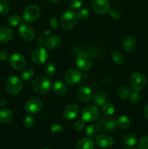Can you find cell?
I'll return each mask as SVG.
<instances>
[{
    "instance_id": "39",
    "label": "cell",
    "mask_w": 148,
    "mask_h": 149,
    "mask_svg": "<svg viewBox=\"0 0 148 149\" xmlns=\"http://www.w3.org/2000/svg\"><path fill=\"white\" fill-rule=\"evenodd\" d=\"M129 100H130L131 104H136L140 100V95L138 93V92H132L131 95L129 97Z\"/></svg>"
},
{
    "instance_id": "33",
    "label": "cell",
    "mask_w": 148,
    "mask_h": 149,
    "mask_svg": "<svg viewBox=\"0 0 148 149\" xmlns=\"http://www.w3.org/2000/svg\"><path fill=\"white\" fill-rule=\"evenodd\" d=\"M45 74L49 77H53L54 74L56 72V66L53 63H47L44 68Z\"/></svg>"
},
{
    "instance_id": "40",
    "label": "cell",
    "mask_w": 148,
    "mask_h": 149,
    "mask_svg": "<svg viewBox=\"0 0 148 149\" xmlns=\"http://www.w3.org/2000/svg\"><path fill=\"white\" fill-rule=\"evenodd\" d=\"M139 149H148V136L144 137L140 140L138 146Z\"/></svg>"
},
{
    "instance_id": "49",
    "label": "cell",
    "mask_w": 148,
    "mask_h": 149,
    "mask_svg": "<svg viewBox=\"0 0 148 149\" xmlns=\"http://www.w3.org/2000/svg\"><path fill=\"white\" fill-rule=\"evenodd\" d=\"M124 149H132V148H124Z\"/></svg>"
},
{
    "instance_id": "14",
    "label": "cell",
    "mask_w": 148,
    "mask_h": 149,
    "mask_svg": "<svg viewBox=\"0 0 148 149\" xmlns=\"http://www.w3.org/2000/svg\"><path fill=\"white\" fill-rule=\"evenodd\" d=\"M20 36L24 40L30 42L33 41L35 38V31L33 28L28 23H22L18 29Z\"/></svg>"
},
{
    "instance_id": "6",
    "label": "cell",
    "mask_w": 148,
    "mask_h": 149,
    "mask_svg": "<svg viewBox=\"0 0 148 149\" xmlns=\"http://www.w3.org/2000/svg\"><path fill=\"white\" fill-rule=\"evenodd\" d=\"M75 63L81 71H88L92 66V58L87 52H81L77 55Z\"/></svg>"
},
{
    "instance_id": "34",
    "label": "cell",
    "mask_w": 148,
    "mask_h": 149,
    "mask_svg": "<svg viewBox=\"0 0 148 149\" xmlns=\"http://www.w3.org/2000/svg\"><path fill=\"white\" fill-rule=\"evenodd\" d=\"M10 4L6 0H0V14L5 15L10 11Z\"/></svg>"
},
{
    "instance_id": "46",
    "label": "cell",
    "mask_w": 148,
    "mask_h": 149,
    "mask_svg": "<svg viewBox=\"0 0 148 149\" xmlns=\"http://www.w3.org/2000/svg\"><path fill=\"white\" fill-rule=\"evenodd\" d=\"M7 104V101L4 99H0V106H4Z\"/></svg>"
},
{
    "instance_id": "5",
    "label": "cell",
    "mask_w": 148,
    "mask_h": 149,
    "mask_svg": "<svg viewBox=\"0 0 148 149\" xmlns=\"http://www.w3.org/2000/svg\"><path fill=\"white\" fill-rule=\"evenodd\" d=\"M100 115V111L95 106H87L81 111V119L84 122H93L97 119Z\"/></svg>"
},
{
    "instance_id": "7",
    "label": "cell",
    "mask_w": 148,
    "mask_h": 149,
    "mask_svg": "<svg viewBox=\"0 0 148 149\" xmlns=\"http://www.w3.org/2000/svg\"><path fill=\"white\" fill-rule=\"evenodd\" d=\"M116 125V121L110 116H101L97 122V127L102 132H107L115 129Z\"/></svg>"
},
{
    "instance_id": "27",
    "label": "cell",
    "mask_w": 148,
    "mask_h": 149,
    "mask_svg": "<svg viewBox=\"0 0 148 149\" xmlns=\"http://www.w3.org/2000/svg\"><path fill=\"white\" fill-rule=\"evenodd\" d=\"M111 58L113 62L115 63L116 64H118V65H121L124 62L123 55L119 50H113L111 52Z\"/></svg>"
},
{
    "instance_id": "21",
    "label": "cell",
    "mask_w": 148,
    "mask_h": 149,
    "mask_svg": "<svg viewBox=\"0 0 148 149\" xmlns=\"http://www.w3.org/2000/svg\"><path fill=\"white\" fill-rule=\"evenodd\" d=\"M94 143L91 138H83L78 141L76 149H94Z\"/></svg>"
},
{
    "instance_id": "38",
    "label": "cell",
    "mask_w": 148,
    "mask_h": 149,
    "mask_svg": "<svg viewBox=\"0 0 148 149\" xmlns=\"http://www.w3.org/2000/svg\"><path fill=\"white\" fill-rule=\"evenodd\" d=\"M34 124V119L32 116H27L25 117L24 120H23V125L26 127L29 128L31 127Z\"/></svg>"
},
{
    "instance_id": "22",
    "label": "cell",
    "mask_w": 148,
    "mask_h": 149,
    "mask_svg": "<svg viewBox=\"0 0 148 149\" xmlns=\"http://www.w3.org/2000/svg\"><path fill=\"white\" fill-rule=\"evenodd\" d=\"M62 44V39L58 35H52L46 39V45L49 49H56Z\"/></svg>"
},
{
    "instance_id": "10",
    "label": "cell",
    "mask_w": 148,
    "mask_h": 149,
    "mask_svg": "<svg viewBox=\"0 0 148 149\" xmlns=\"http://www.w3.org/2000/svg\"><path fill=\"white\" fill-rule=\"evenodd\" d=\"M43 107V103L40 99L31 98L28 100L25 104L26 111L29 114H36L41 110Z\"/></svg>"
},
{
    "instance_id": "2",
    "label": "cell",
    "mask_w": 148,
    "mask_h": 149,
    "mask_svg": "<svg viewBox=\"0 0 148 149\" xmlns=\"http://www.w3.org/2000/svg\"><path fill=\"white\" fill-rule=\"evenodd\" d=\"M147 79L142 73L135 72L129 78V84L133 92H140L145 87Z\"/></svg>"
},
{
    "instance_id": "42",
    "label": "cell",
    "mask_w": 148,
    "mask_h": 149,
    "mask_svg": "<svg viewBox=\"0 0 148 149\" xmlns=\"http://www.w3.org/2000/svg\"><path fill=\"white\" fill-rule=\"evenodd\" d=\"M62 130H63V127L62 125H59V124H53L50 127V131L52 133L62 132Z\"/></svg>"
},
{
    "instance_id": "37",
    "label": "cell",
    "mask_w": 148,
    "mask_h": 149,
    "mask_svg": "<svg viewBox=\"0 0 148 149\" xmlns=\"http://www.w3.org/2000/svg\"><path fill=\"white\" fill-rule=\"evenodd\" d=\"M110 16L115 20H118L121 17V12L118 9H113L109 12Z\"/></svg>"
},
{
    "instance_id": "12",
    "label": "cell",
    "mask_w": 148,
    "mask_h": 149,
    "mask_svg": "<svg viewBox=\"0 0 148 149\" xmlns=\"http://www.w3.org/2000/svg\"><path fill=\"white\" fill-rule=\"evenodd\" d=\"M91 8L99 14H106L110 10V3L108 0H94L91 2Z\"/></svg>"
},
{
    "instance_id": "20",
    "label": "cell",
    "mask_w": 148,
    "mask_h": 149,
    "mask_svg": "<svg viewBox=\"0 0 148 149\" xmlns=\"http://www.w3.org/2000/svg\"><path fill=\"white\" fill-rule=\"evenodd\" d=\"M13 31L10 28L4 27L0 29V42L6 43L11 40L13 37Z\"/></svg>"
},
{
    "instance_id": "24",
    "label": "cell",
    "mask_w": 148,
    "mask_h": 149,
    "mask_svg": "<svg viewBox=\"0 0 148 149\" xmlns=\"http://www.w3.org/2000/svg\"><path fill=\"white\" fill-rule=\"evenodd\" d=\"M13 113L12 111L8 109H4L0 111V123L7 124L12 120Z\"/></svg>"
},
{
    "instance_id": "16",
    "label": "cell",
    "mask_w": 148,
    "mask_h": 149,
    "mask_svg": "<svg viewBox=\"0 0 148 149\" xmlns=\"http://www.w3.org/2000/svg\"><path fill=\"white\" fill-rule=\"evenodd\" d=\"M114 139L111 136H109L104 134H101L98 135L96 138L95 143L97 146L100 148H109L114 144Z\"/></svg>"
},
{
    "instance_id": "11",
    "label": "cell",
    "mask_w": 148,
    "mask_h": 149,
    "mask_svg": "<svg viewBox=\"0 0 148 149\" xmlns=\"http://www.w3.org/2000/svg\"><path fill=\"white\" fill-rule=\"evenodd\" d=\"M82 79V74L81 71L75 68H71L65 75V81L68 85H74L79 82Z\"/></svg>"
},
{
    "instance_id": "4",
    "label": "cell",
    "mask_w": 148,
    "mask_h": 149,
    "mask_svg": "<svg viewBox=\"0 0 148 149\" xmlns=\"http://www.w3.org/2000/svg\"><path fill=\"white\" fill-rule=\"evenodd\" d=\"M32 88L38 94H45L51 88L50 80L44 77H37L32 82Z\"/></svg>"
},
{
    "instance_id": "25",
    "label": "cell",
    "mask_w": 148,
    "mask_h": 149,
    "mask_svg": "<svg viewBox=\"0 0 148 149\" xmlns=\"http://www.w3.org/2000/svg\"><path fill=\"white\" fill-rule=\"evenodd\" d=\"M132 91L126 87H120L116 91V94L119 98L121 99H129Z\"/></svg>"
},
{
    "instance_id": "32",
    "label": "cell",
    "mask_w": 148,
    "mask_h": 149,
    "mask_svg": "<svg viewBox=\"0 0 148 149\" xmlns=\"http://www.w3.org/2000/svg\"><path fill=\"white\" fill-rule=\"evenodd\" d=\"M102 111L103 113L106 115V116H111V115H113L115 113V109L114 106L112 103H106L105 104L102 106Z\"/></svg>"
},
{
    "instance_id": "41",
    "label": "cell",
    "mask_w": 148,
    "mask_h": 149,
    "mask_svg": "<svg viewBox=\"0 0 148 149\" xmlns=\"http://www.w3.org/2000/svg\"><path fill=\"white\" fill-rule=\"evenodd\" d=\"M84 127H85V122H84L82 119H81V120H77L76 122L74 123L73 125V127L74 129H75V130L78 131V132L82 130L84 128Z\"/></svg>"
},
{
    "instance_id": "1",
    "label": "cell",
    "mask_w": 148,
    "mask_h": 149,
    "mask_svg": "<svg viewBox=\"0 0 148 149\" xmlns=\"http://www.w3.org/2000/svg\"><path fill=\"white\" fill-rule=\"evenodd\" d=\"M78 15L73 10H67L61 15L60 26L65 30H71L78 22Z\"/></svg>"
},
{
    "instance_id": "47",
    "label": "cell",
    "mask_w": 148,
    "mask_h": 149,
    "mask_svg": "<svg viewBox=\"0 0 148 149\" xmlns=\"http://www.w3.org/2000/svg\"><path fill=\"white\" fill-rule=\"evenodd\" d=\"M49 1H51V2H57L59 0H49Z\"/></svg>"
},
{
    "instance_id": "36",
    "label": "cell",
    "mask_w": 148,
    "mask_h": 149,
    "mask_svg": "<svg viewBox=\"0 0 148 149\" xmlns=\"http://www.w3.org/2000/svg\"><path fill=\"white\" fill-rule=\"evenodd\" d=\"M77 15H78V18L81 19V20H86L89 17L90 12L87 9H81L77 13Z\"/></svg>"
},
{
    "instance_id": "17",
    "label": "cell",
    "mask_w": 148,
    "mask_h": 149,
    "mask_svg": "<svg viewBox=\"0 0 148 149\" xmlns=\"http://www.w3.org/2000/svg\"><path fill=\"white\" fill-rule=\"evenodd\" d=\"M77 95L81 101L87 102L91 100L92 97V92L89 87L84 86V87H80Z\"/></svg>"
},
{
    "instance_id": "31",
    "label": "cell",
    "mask_w": 148,
    "mask_h": 149,
    "mask_svg": "<svg viewBox=\"0 0 148 149\" xmlns=\"http://www.w3.org/2000/svg\"><path fill=\"white\" fill-rule=\"evenodd\" d=\"M123 141H124V143L126 146L132 147L136 145V143H137V139H136V137L134 135H133V134H129V135L125 136Z\"/></svg>"
},
{
    "instance_id": "45",
    "label": "cell",
    "mask_w": 148,
    "mask_h": 149,
    "mask_svg": "<svg viewBox=\"0 0 148 149\" xmlns=\"http://www.w3.org/2000/svg\"><path fill=\"white\" fill-rule=\"evenodd\" d=\"M144 113H145V117L148 119V104L145 106V109H144Z\"/></svg>"
},
{
    "instance_id": "48",
    "label": "cell",
    "mask_w": 148,
    "mask_h": 149,
    "mask_svg": "<svg viewBox=\"0 0 148 149\" xmlns=\"http://www.w3.org/2000/svg\"><path fill=\"white\" fill-rule=\"evenodd\" d=\"M41 149H49V148H41Z\"/></svg>"
},
{
    "instance_id": "23",
    "label": "cell",
    "mask_w": 148,
    "mask_h": 149,
    "mask_svg": "<svg viewBox=\"0 0 148 149\" xmlns=\"http://www.w3.org/2000/svg\"><path fill=\"white\" fill-rule=\"evenodd\" d=\"M93 96V101L97 106H103L107 103V96L105 93L102 91H97Z\"/></svg>"
},
{
    "instance_id": "44",
    "label": "cell",
    "mask_w": 148,
    "mask_h": 149,
    "mask_svg": "<svg viewBox=\"0 0 148 149\" xmlns=\"http://www.w3.org/2000/svg\"><path fill=\"white\" fill-rule=\"evenodd\" d=\"M49 23H50V26H52V29L55 30V29H57L58 26V23H57V19L55 17H52L49 20Z\"/></svg>"
},
{
    "instance_id": "9",
    "label": "cell",
    "mask_w": 148,
    "mask_h": 149,
    "mask_svg": "<svg viewBox=\"0 0 148 149\" xmlns=\"http://www.w3.org/2000/svg\"><path fill=\"white\" fill-rule=\"evenodd\" d=\"M32 61L36 64H41L46 62L49 58V52L43 47L37 48L33 51L30 55Z\"/></svg>"
},
{
    "instance_id": "35",
    "label": "cell",
    "mask_w": 148,
    "mask_h": 149,
    "mask_svg": "<svg viewBox=\"0 0 148 149\" xmlns=\"http://www.w3.org/2000/svg\"><path fill=\"white\" fill-rule=\"evenodd\" d=\"M83 0H68V4L73 10H78L81 7Z\"/></svg>"
},
{
    "instance_id": "29",
    "label": "cell",
    "mask_w": 148,
    "mask_h": 149,
    "mask_svg": "<svg viewBox=\"0 0 148 149\" xmlns=\"http://www.w3.org/2000/svg\"><path fill=\"white\" fill-rule=\"evenodd\" d=\"M8 23L10 26L15 27L22 24V18L19 15H12L8 18Z\"/></svg>"
},
{
    "instance_id": "3",
    "label": "cell",
    "mask_w": 148,
    "mask_h": 149,
    "mask_svg": "<svg viewBox=\"0 0 148 149\" xmlns=\"http://www.w3.org/2000/svg\"><path fill=\"white\" fill-rule=\"evenodd\" d=\"M5 87L9 94L12 95H17L21 91L23 82L21 79L17 76H10L6 80Z\"/></svg>"
},
{
    "instance_id": "15",
    "label": "cell",
    "mask_w": 148,
    "mask_h": 149,
    "mask_svg": "<svg viewBox=\"0 0 148 149\" xmlns=\"http://www.w3.org/2000/svg\"><path fill=\"white\" fill-rule=\"evenodd\" d=\"M79 113V106L76 103H71L65 109L63 116L67 121H72L75 119Z\"/></svg>"
},
{
    "instance_id": "8",
    "label": "cell",
    "mask_w": 148,
    "mask_h": 149,
    "mask_svg": "<svg viewBox=\"0 0 148 149\" xmlns=\"http://www.w3.org/2000/svg\"><path fill=\"white\" fill-rule=\"evenodd\" d=\"M40 8L37 5L31 4L26 7L23 12V19L26 22L31 23L35 21L40 16Z\"/></svg>"
},
{
    "instance_id": "13",
    "label": "cell",
    "mask_w": 148,
    "mask_h": 149,
    "mask_svg": "<svg viewBox=\"0 0 148 149\" xmlns=\"http://www.w3.org/2000/svg\"><path fill=\"white\" fill-rule=\"evenodd\" d=\"M10 64L14 69L20 71L24 69L26 64V58L22 54L14 53L10 57Z\"/></svg>"
},
{
    "instance_id": "18",
    "label": "cell",
    "mask_w": 148,
    "mask_h": 149,
    "mask_svg": "<svg viewBox=\"0 0 148 149\" xmlns=\"http://www.w3.org/2000/svg\"><path fill=\"white\" fill-rule=\"evenodd\" d=\"M136 47V40L131 36H127L123 39L122 42V47L126 52H131Z\"/></svg>"
},
{
    "instance_id": "26",
    "label": "cell",
    "mask_w": 148,
    "mask_h": 149,
    "mask_svg": "<svg viewBox=\"0 0 148 149\" xmlns=\"http://www.w3.org/2000/svg\"><path fill=\"white\" fill-rule=\"evenodd\" d=\"M131 121L126 116H120L116 120V125L120 129H126L130 126Z\"/></svg>"
},
{
    "instance_id": "43",
    "label": "cell",
    "mask_w": 148,
    "mask_h": 149,
    "mask_svg": "<svg viewBox=\"0 0 148 149\" xmlns=\"http://www.w3.org/2000/svg\"><path fill=\"white\" fill-rule=\"evenodd\" d=\"M9 58V54L5 49H0V61H6Z\"/></svg>"
},
{
    "instance_id": "28",
    "label": "cell",
    "mask_w": 148,
    "mask_h": 149,
    "mask_svg": "<svg viewBox=\"0 0 148 149\" xmlns=\"http://www.w3.org/2000/svg\"><path fill=\"white\" fill-rule=\"evenodd\" d=\"M34 76V71L30 68H27L23 69L21 73V78L24 81H29L32 79Z\"/></svg>"
},
{
    "instance_id": "30",
    "label": "cell",
    "mask_w": 148,
    "mask_h": 149,
    "mask_svg": "<svg viewBox=\"0 0 148 149\" xmlns=\"http://www.w3.org/2000/svg\"><path fill=\"white\" fill-rule=\"evenodd\" d=\"M99 130L97 125H89L86 129V134L89 138H94L97 135Z\"/></svg>"
},
{
    "instance_id": "19",
    "label": "cell",
    "mask_w": 148,
    "mask_h": 149,
    "mask_svg": "<svg viewBox=\"0 0 148 149\" xmlns=\"http://www.w3.org/2000/svg\"><path fill=\"white\" fill-rule=\"evenodd\" d=\"M67 86L63 81L60 80L55 81L52 84V91L55 95H63L67 93Z\"/></svg>"
}]
</instances>
